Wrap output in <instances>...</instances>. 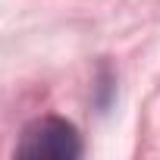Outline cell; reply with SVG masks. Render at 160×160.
<instances>
[{
    "mask_svg": "<svg viewBox=\"0 0 160 160\" xmlns=\"http://www.w3.org/2000/svg\"><path fill=\"white\" fill-rule=\"evenodd\" d=\"M16 157H50V160H75L82 157L78 129L60 116H41L25 126Z\"/></svg>",
    "mask_w": 160,
    "mask_h": 160,
    "instance_id": "cell-1",
    "label": "cell"
}]
</instances>
